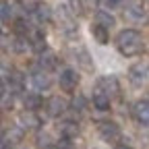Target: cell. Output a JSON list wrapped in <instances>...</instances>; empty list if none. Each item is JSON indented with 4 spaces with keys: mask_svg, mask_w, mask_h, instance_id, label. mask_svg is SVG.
I'll use <instances>...</instances> for the list:
<instances>
[{
    "mask_svg": "<svg viewBox=\"0 0 149 149\" xmlns=\"http://www.w3.org/2000/svg\"><path fill=\"white\" fill-rule=\"evenodd\" d=\"M56 64H58V60H56V56H54L50 50H46V52L40 54V66H42V68H46V70H54Z\"/></svg>",
    "mask_w": 149,
    "mask_h": 149,
    "instance_id": "obj_10",
    "label": "cell"
},
{
    "mask_svg": "<svg viewBox=\"0 0 149 149\" xmlns=\"http://www.w3.org/2000/svg\"><path fill=\"white\" fill-rule=\"evenodd\" d=\"M91 33H93V37H95L100 44H108V27L95 23V25L91 27Z\"/></svg>",
    "mask_w": 149,
    "mask_h": 149,
    "instance_id": "obj_12",
    "label": "cell"
},
{
    "mask_svg": "<svg viewBox=\"0 0 149 149\" xmlns=\"http://www.w3.org/2000/svg\"><path fill=\"white\" fill-rule=\"evenodd\" d=\"M4 135H6V139H4V141H8V143H19V141H21V139H23V130L15 126V128H10V130H6V133H4Z\"/></svg>",
    "mask_w": 149,
    "mask_h": 149,
    "instance_id": "obj_19",
    "label": "cell"
},
{
    "mask_svg": "<svg viewBox=\"0 0 149 149\" xmlns=\"http://www.w3.org/2000/svg\"><path fill=\"white\" fill-rule=\"evenodd\" d=\"M145 77H147V70H145L143 64H135L133 68H130V79H133L135 83H143Z\"/></svg>",
    "mask_w": 149,
    "mask_h": 149,
    "instance_id": "obj_14",
    "label": "cell"
},
{
    "mask_svg": "<svg viewBox=\"0 0 149 149\" xmlns=\"http://www.w3.org/2000/svg\"><path fill=\"white\" fill-rule=\"evenodd\" d=\"M93 106H95L97 110H102V112H106V110H110V95H106L104 91H95L93 93Z\"/></svg>",
    "mask_w": 149,
    "mask_h": 149,
    "instance_id": "obj_11",
    "label": "cell"
},
{
    "mask_svg": "<svg viewBox=\"0 0 149 149\" xmlns=\"http://www.w3.org/2000/svg\"><path fill=\"white\" fill-rule=\"evenodd\" d=\"M40 106H42V97L37 95V93H27V95H25V108L27 110L35 112Z\"/></svg>",
    "mask_w": 149,
    "mask_h": 149,
    "instance_id": "obj_15",
    "label": "cell"
},
{
    "mask_svg": "<svg viewBox=\"0 0 149 149\" xmlns=\"http://www.w3.org/2000/svg\"><path fill=\"white\" fill-rule=\"evenodd\" d=\"M95 23H100V25H104V27H114V17H112L110 13H106V10H100L97 15H95Z\"/></svg>",
    "mask_w": 149,
    "mask_h": 149,
    "instance_id": "obj_13",
    "label": "cell"
},
{
    "mask_svg": "<svg viewBox=\"0 0 149 149\" xmlns=\"http://www.w3.org/2000/svg\"><path fill=\"white\" fill-rule=\"evenodd\" d=\"M116 149H133V147H128V145H118Z\"/></svg>",
    "mask_w": 149,
    "mask_h": 149,
    "instance_id": "obj_27",
    "label": "cell"
},
{
    "mask_svg": "<svg viewBox=\"0 0 149 149\" xmlns=\"http://www.w3.org/2000/svg\"><path fill=\"white\" fill-rule=\"evenodd\" d=\"M35 19L37 21H50V8L46 6V4H37L35 6Z\"/></svg>",
    "mask_w": 149,
    "mask_h": 149,
    "instance_id": "obj_18",
    "label": "cell"
},
{
    "mask_svg": "<svg viewBox=\"0 0 149 149\" xmlns=\"http://www.w3.org/2000/svg\"><path fill=\"white\" fill-rule=\"evenodd\" d=\"M133 116L141 122V124H149V102L141 100L133 106Z\"/></svg>",
    "mask_w": 149,
    "mask_h": 149,
    "instance_id": "obj_6",
    "label": "cell"
},
{
    "mask_svg": "<svg viewBox=\"0 0 149 149\" xmlns=\"http://www.w3.org/2000/svg\"><path fill=\"white\" fill-rule=\"evenodd\" d=\"M72 108H74V110H83V108H85V97H81V95H79V97H74Z\"/></svg>",
    "mask_w": 149,
    "mask_h": 149,
    "instance_id": "obj_24",
    "label": "cell"
},
{
    "mask_svg": "<svg viewBox=\"0 0 149 149\" xmlns=\"http://www.w3.org/2000/svg\"><path fill=\"white\" fill-rule=\"evenodd\" d=\"M116 48L122 56H135L143 50V37L137 29H124L116 37Z\"/></svg>",
    "mask_w": 149,
    "mask_h": 149,
    "instance_id": "obj_1",
    "label": "cell"
},
{
    "mask_svg": "<svg viewBox=\"0 0 149 149\" xmlns=\"http://www.w3.org/2000/svg\"><path fill=\"white\" fill-rule=\"evenodd\" d=\"M97 89L100 91H104L106 95H116L118 93V81H116V77H102L100 81H97Z\"/></svg>",
    "mask_w": 149,
    "mask_h": 149,
    "instance_id": "obj_5",
    "label": "cell"
},
{
    "mask_svg": "<svg viewBox=\"0 0 149 149\" xmlns=\"http://www.w3.org/2000/svg\"><path fill=\"white\" fill-rule=\"evenodd\" d=\"M77 83H79V74L74 72L72 68H64L60 72V87L64 91H72L74 87H77Z\"/></svg>",
    "mask_w": 149,
    "mask_h": 149,
    "instance_id": "obj_4",
    "label": "cell"
},
{
    "mask_svg": "<svg viewBox=\"0 0 149 149\" xmlns=\"http://www.w3.org/2000/svg\"><path fill=\"white\" fill-rule=\"evenodd\" d=\"M52 145V139L48 133H40L37 135V147H50Z\"/></svg>",
    "mask_w": 149,
    "mask_h": 149,
    "instance_id": "obj_22",
    "label": "cell"
},
{
    "mask_svg": "<svg viewBox=\"0 0 149 149\" xmlns=\"http://www.w3.org/2000/svg\"><path fill=\"white\" fill-rule=\"evenodd\" d=\"M19 122H21V126H23V128H40V126H42V120L37 118L31 110H27L25 114H21Z\"/></svg>",
    "mask_w": 149,
    "mask_h": 149,
    "instance_id": "obj_8",
    "label": "cell"
},
{
    "mask_svg": "<svg viewBox=\"0 0 149 149\" xmlns=\"http://www.w3.org/2000/svg\"><path fill=\"white\" fill-rule=\"evenodd\" d=\"M33 44L27 40L25 35H19L17 40H15V52H19V54H23V52H27L29 48H31Z\"/></svg>",
    "mask_w": 149,
    "mask_h": 149,
    "instance_id": "obj_17",
    "label": "cell"
},
{
    "mask_svg": "<svg viewBox=\"0 0 149 149\" xmlns=\"http://www.w3.org/2000/svg\"><path fill=\"white\" fill-rule=\"evenodd\" d=\"M10 17H13V8L8 2H2V23H8L10 21Z\"/></svg>",
    "mask_w": 149,
    "mask_h": 149,
    "instance_id": "obj_23",
    "label": "cell"
},
{
    "mask_svg": "<svg viewBox=\"0 0 149 149\" xmlns=\"http://www.w3.org/2000/svg\"><path fill=\"white\" fill-rule=\"evenodd\" d=\"M8 87H10L13 93H19V91L23 89V74H21V72H13V74H10V85H8Z\"/></svg>",
    "mask_w": 149,
    "mask_h": 149,
    "instance_id": "obj_16",
    "label": "cell"
},
{
    "mask_svg": "<svg viewBox=\"0 0 149 149\" xmlns=\"http://www.w3.org/2000/svg\"><path fill=\"white\" fill-rule=\"evenodd\" d=\"M2 149H13V143H8V141H4V143H2Z\"/></svg>",
    "mask_w": 149,
    "mask_h": 149,
    "instance_id": "obj_26",
    "label": "cell"
},
{
    "mask_svg": "<svg viewBox=\"0 0 149 149\" xmlns=\"http://www.w3.org/2000/svg\"><path fill=\"white\" fill-rule=\"evenodd\" d=\"M68 6H70V13L77 17L83 13V4H81V0H68Z\"/></svg>",
    "mask_w": 149,
    "mask_h": 149,
    "instance_id": "obj_21",
    "label": "cell"
},
{
    "mask_svg": "<svg viewBox=\"0 0 149 149\" xmlns=\"http://www.w3.org/2000/svg\"><path fill=\"white\" fill-rule=\"evenodd\" d=\"M77 133H79V126L74 124V122H66V124L62 126V135H64V137H74Z\"/></svg>",
    "mask_w": 149,
    "mask_h": 149,
    "instance_id": "obj_20",
    "label": "cell"
},
{
    "mask_svg": "<svg viewBox=\"0 0 149 149\" xmlns=\"http://www.w3.org/2000/svg\"><path fill=\"white\" fill-rule=\"evenodd\" d=\"M64 110H66V104L62 97H52L48 102V112H50V116H60L64 114Z\"/></svg>",
    "mask_w": 149,
    "mask_h": 149,
    "instance_id": "obj_9",
    "label": "cell"
},
{
    "mask_svg": "<svg viewBox=\"0 0 149 149\" xmlns=\"http://www.w3.org/2000/svg\"><path fill=\"white\" fill-rule=\"evenodd\" d=\"M100 2L104 4V6H108V8H114V6H118L122 0H100Z\"/></svg>",
    "mask_w": 149,
    "mask_h": 149,
    "instance_id": "obj_25",
    "label": "cell"
},
{
    "mask_svg": "<svg viewBox=\"0 0 149 149\" xmlns=\"http://www.w3.org/2000/svg\"><path fill=\"white\" fill-rule=\"evenodd\" d=\"M124 17L128 19V21H133V23H143V21H145V8H143V4H141V2H130V4H126Z\"/></svg>",
    "mask_w": 149,
    "mask_h": 149,
    "instance_id": "obj_3",
    "label": "cell"
},
{
    "mask_svg": "<svg viewBox=\"0 0 149 149\" xmlns=\"http://www.w3.org/2000/svg\"><path fill=\"white\" fill-rule=\"evenodd\" d=\"M29 83H31L37 91H46V89L52 85V81H50V77H48V72H46L44 68L33 70V72L29 74Z\"/></svg>",
    "mask_w": 149,
    "mask_h": 149,
    "instance_id": "obj_2",
    "label": "cell"
},
{
    "mask_svg": "<svg viewBox=\"0 0 149 149\" xmlns=\"http://www.w3.org/2000/svg\"><path fill=\"white\" fill-rule=\"evenodd\" d=\"M100 133H102V137L106 141H116L118 135H120V130H118V126L114 122H102L100 124Z\"/></svg>",
    "mask_w": 149,
    "mask_h": 149,
    "instance_id": "obj_7",
    "label": "cell"
}]
</instances>
